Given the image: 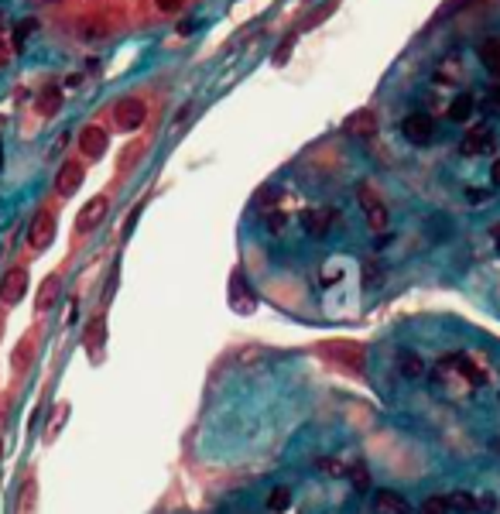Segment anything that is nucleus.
I'll return each mask as SVG.
<instances>
[{
	"label": "nucleus",
	"instance_id": "4c0bfd02",
	"mask_svg": "<svg viewBox=\"0 0 500 514\" xmlns=\"http://www.w3.org/2000/svg\"><path fill=\"white\" fill-rule=\"evenodd\" d=\"M0 27H4V11H0Z\"/></svg>",
	"mask_w": 500,
	"mask_h": 514
},
{
	"label": "nucleus",
	"instance_id": "423d86ee",
	"mask_svg": "<svg viewBox=\"0 0 500 514\" xmlns=\"http://www.w3.org/2000/svg\"><path fill=\"white\" fill-rule=\"evenodd\" d=\"M401 130H404V137H408L411 144H428V141L435 137V120H432L428 113H408L404 124H401Z\"/></svg>",
	"mask_w": 500,
	"mask_h": 514
},
{
	"label": "nucleus",
	"instance_id": "dca6fc26",
	"mask_svg": "<svg viewBox=\"0 0 500 514\" xmlns=\"http://www.w3.org/2000/svg\"><path fill=\"white\" fill-rule=\"evenodd\" d=\"M58 106H62V89H58V86H45V89L38 93V113H41V117H52Z\"/></svg>",
	"mask_w": 500,
	"mask_h": 514
},
{
	"label": "nucleus",
	"instance_id": "39448f33",
	"mask_svg": "<svg viewBox=\"0 0 500 514\" xmlns=\"http://www.w3.org/2000/svg\"><path fill=\"white\" fill-rule=\"evenodd\" d=\"M27 292V271L25 268H11L4 278H0V302L4 306H18Z\"/></svg>",
	"mask_w": 500,
	"mask_h": 514
},
{
	"label": "nucleus",
	"instance_id": "9d476101",
	"mask_svg": "<svg viewBox=\"0 0 500 514\" xmlns=\"http://www.w3.org/2000/svg\"><path fill=\"white\" fill-rule=\"evenodd\" d=\"M411 504L397 490H377L373 494V514H408Z\"/></svg>",
	"mask_w": 500,
	"mask_h": 514
},
{
	"label": "nucleus",
	"instance_id": "cd10ccee",
	"mask_svg": "<svg viewBox=\"0 0 500 514\" xmlns=\"http://www.w3.org/2000/svg\"><path fill=\"white\" fill-rule=\"evenodd\" d=\"M291 45H295V35H291V38H285V42H281V49H278V55H274V62H278V65H285V62H288V51H291Z\"/></svg>",
	"mask_w": 500,
	"mask_h": 514
},
{
	"label": "nucleus",
	"instance_id": "9b49d317",
	"mask_svg": "<svg viewBox=\"0 0 500 514\" xmlns=\"http://www.w3.org/2000/svg\"><path fill=\"white\" fill-rule=\"evenodd\" d=\"M494 148H497V141H494V134L487 127H473L466 137H463V144H459V151L470 154V158H473V154H483V151H494Z\"/></svg>",
	"mask_w": 500,
	"mask_h": 514
},
{
	"label": "nucleus",
	"instance_id": "b1692460",
	"mask_svg": "<svg viewBox=\"0 0 500 514\" xmlns=\"http://www.w3.org/2000/svg\"><path fill=\"white\" fill-rule=\"evenodd\" d=\"M31 31H34V18L18 21V27H14V49H25V42L31 38Z\"/></svg>",
	"mask_w": 500,
	"mask_h": 514
},
{
	"label": "nucleus",
	"instance_id": "ddd939ff",
	"mask_svg": "<svg viewBox=\"0 0 500 514\" xmlns=\"http://www.w3.org/2000/svg\"><path fill=\"white\" fill-rule=\"evenodd\" d=\"M342 130H346L350 137H370V134L377 130V120H373V113H370V110H357L353 117H346Z\"/></svg>",
	"mask_w": 500,
	"mask_h": 514
},
{
	"label": "nucleus",
	"instance_id": "7ed1b4c3",
	"mask_svg": "<svg viewBox=\"0 0 500 514\" xmlns=\"http://www.w3.org/2000/svg\"><path fill=\"white\" fill-rule=\"evenodd\" d=\"M106 213H110V199H106V196H93L89 203H82L79 216H76V230L79 233L96 230V227L106 220Z\"/></svg>",
	"mask_w": 500,
	"mask_h": 514
},
{
	"label": "nucleus",
	"instance_id": "a211bd4d",
	"mask_svg": "<svg viewBox=\"0 0 500 514\" xmlns=\"http://www.w3.org/2000/svg\"><path fill=\"white\" fill-rule=\"evenodd\" d=\"M55 299H58V278L55 275H49L45 282H41V288H38V312H49V306H52Z\"/></svg>",
	"mask_w": 500,
	"mask_h": 514
},
{
	"label": "nucleus",
	"instance_id": "ea45409f",
	"mask_svg": "<svg viewBox=\"0 0 500 514\" xmlns=\"http://www.w3.org/2000/svg\"><path fill=\"white\" fill-rule=\"evenodd\" d=\"M0 161H4V151H0Z\"/></svg>",
	"mask_w": 500,
	"mask_h": 514
},
{
	"label": "nucleus",
	"instance_id": "5701e85b",
	"mask_svg": "<svg viewBox=\"0 0 500 514\" xmlns=\"http://www.w3.org/2000/svg\"><path fill=\"white\" fill-rule=\"evenodd\" d=\"M480 55H483V65L497 73V69H500V45H497V42H487V45L480 49Z\"/></svg>",
	"mask_w": 500,
	"mask_h": 514
},
{
	"label": "nucleus",
	"instance_id": "f03ea898",
	"mask_svg": "<svg viewBox=\"0 0 500 514\" xmlns=\"http://www.w3.org/2000/svg\"><path fill=\"white\" fill-rule=\"evenodd\" d=\"M144 117H148V106L141 100H134V96H127V100H120L117 106H113V124L120 130H134L144 124Z\"/></svg>",
	"mask_w": 500,
	"mask_h": 514
},
{
	"label": "nucleus",
	"instance_id": "a878e982",
	"mask_svg": "<svg viewBox=\"0 0 500 514\" xmlns=\"http://www.w3.org/2000/svg\"><path fill=\"white\" fill-rule=\"evenodd\" d=\"M449 497H428L425 504H421V514H449Z\"/></svg>",
	"mask_w": 500,
	"mask_h": 514
},
{
	"label": "nucleus",
	"instance_id": "58836bf2",
	"mask_svg": "<svg viewBox=\"0 0 500 514\" xmlns=\"http://www.w3.org/2000/svg\"><path fill=\"white\" fill-rule=\"evenodd\" d=\"M49 4H62V0H49Z\"/></svg>",
	"mask_w": 500,
	"mask_h": 514
},
{
	"label": "nucleus",
	"instance_id": "72a5a7b5",
	"mask_svg": "<svg viewBox=\"0 0 500 514\" xmlns=\"http://www.w3.org/2000/svg\"><path fill=\"white\" fill-rule=\"evenodd\" d=\"M487 199V192H480V189H470V203H483Z\"/></svg>",
	"mask_w": 500,
	"mask_h": 514
},
{
	"label": "nucleus",
	"instance_id": "c9c22d12",
	"mask_svg": "<svg viewBox=\"0 0 500 514\" xmlns=\"http://www.w3.org/2000/svg\"><path fill=\"white\" fill-rule=\"evenodd\" d=\"M494 453H497V456H500V439H497V442H494Z\"/></svg>",
	"mask_w": 500,
	"mask_h": 514
},
{
	"label": "nucleus",
	"instance_id": "c756f323",
	"mask_svg": "<svg viewBox=\"0 0 500 514\" xmlns=\"http://www.w3.org/2000/svg\"><path fill=\"white\" fill-rule=\"evenodd\" d=\"M155 4H158V11H165V14H175L185 0H155Z\"/></svg>",
	"mask_w": 500,
	"mask_h": 514
},
{
	"label": "nucleus",
	"instance_id": "4be33fe9",
	"mask_svg": "<svg viewBox=\"0 0 500 514\" xmlns=\"http://www.w3.org/2000/svg\"><path fill=\"white\" fill-rule=\"evenodd\" d=\"M103 35H106L103 21H82V25H79V38H82V42H96V38H103Z\"/></svg>",
	"mask_w": 500,
	"mask_h": 514
},
{
	"label": "nucleus",
	"instance_id": "f257e3e1",
	"mask_svg": "<svg viewBox=\"0 0 500 514\" xmlns=\"http://www.w3.org/2000/svg\"><path fill=\"white\" fill-rule=\"evenodd\" d=\"M52 237H55V213L52 209L34 213V220H31V227H27V247L41 251V247L52 244Z\"/></svg>",
	"mask_w": 500,
	"mask_h": 514
},
{
	"label": "nucleus",
	"instance_id": "0eeeda50",
	"mask_svg": "<svg viewBox=\"0 0 500 514\" xmlns=\"http://www.w3.org/2000/svg\"><path fill=\"white\" fill-rule=\"evenodd\" d=\"M82 165L76 158H69V161H62V168H58V175H55V192L58 196H72V192H79L82 185Z\"/></svg>",
	"mask_w": 500,
	"mask_h": 514
},
{
	"label": "nucleus",
	"instance_id": "2eb2a0df",
	"mask_svg": "<svg viewBox=\"0 0 500 514\" xmlns=\"http://www.w3.org/2000/svg\"><path fill=\"white\" fill-rule=\"evenodd\" d=\"M397 367H401V374L404 377H411V381H418L421 374H425V363H421L418 353H411V350H401L397 353Z\"/></svg>",
	"mask_w": 500,
	"mask_h": 514
},
{
	"label": "nucleus",
	"instance_id": "f3484780",
	"mask_svg": "<svg viewBox=\"0 0 500 514\" xmlns=\"http://www.w3.org/2000/svg\"><path fill=\"white\" fill-rule=\"evenodd\" d=\"M86 346H89V353H96L100 346H103V339H106V322H103V315H96L89 326H86Z\"/></svg>",
	"mask_w": 500,
	"mask_h": 514
},
{
	"label": "nucleus",
	"instance_id": "4468645a",
	"mask_svg": "<svg viewBox=\"0 0 500 514\" xmlns=\"http://www.w3.org/2000/svg\"><path fill=\"white\" fill-rule=\"evenodd\" d=\"M473 110H476L473 96H470V93H459L456 100L449 103V120H452V124H463V120H470V117H473Z\"/></svg>",
	"mask_w": 500,
	"mask_h": 514
},
{
	"label": "nucleus",
	"instance_id": "412c9836",
	"mask_svg": "<svg viewBox=\"0 0 500 514\" xmlns=\"http://www.w3.org/2000/svg\"><path fill=\"white\" fill-rule=\"evenodd\" d=\"M267 508H271V511H288L291 508V487H271V494H267Z\"/></svg>",
	"mask_w": 500,
	"mask_h": 514
},
{
	"label": "nucleus",
	"instance_id": "e433bc0d",
	"mask_svg": "<svg viewBox=\"0 0 500 514\" xmlns=\"http://www.w3.org/2000/svg\"><path fill=\"white\" fill-rule=\"evenodd\" d=\"M494 237H497V240H500V227H497V230H494Z\"/></svg>",
	"mask_w": 500,
	"mask_h": 514
},
{
	"label": "nucleus",
	"instance_id": "6e6552de",
	"mask_svg": "<svg viewBox=\"0 0 500 514\" xmlns=\"http://www.w3.org/2000/svg\"><path fill=\"white\" fill-rule=\"evenodd\" d=\"M333 223H336V213L326 209V206H316V209H305L302 213V227H305L309 237H326V233L333 230Z\"/></svg>",
	"mask_w": 500,
	"mask_h": 514
},
{
	"label": "nucleus",
	"instance_id": "c85d7f7f",
	"mask_svg": "<svg viewBox=\"0 0 500 514\" xmlns=\"http://www.w3.org/2000/svg\"><path fill=\"white\" fill-rule=\"evenodd\" d=\"M319 470H322V473H333V477H340V473H346V470H342V466H340L336 460H319Z\"/></svg>",
	"mask_w": 500,
	"mask_h": 514
},
{
	"label": "nucleus",
	"instance_id": "aec40b11",
	"mask_svg": "<svg viewBox=\"0 0 500 514\" xmlns=\"http://www.w3.org/2000/svg\"><path fill=\"white\" fill-rule=\"evenodd\" d=\"M449 508H452V511H459V514H473L480 504H476L473 494H463V490H456V494H449Z\"/></svg>",
	"mask_w": 500,
	"mask_h": 514
},
{
	"label": "nucleus",
	"instance_id": "7c9ffc66",
	"mask_svg": "<svg viewBox=\"0 0 500 514\" xmlns=\"http://www.w3.org/2000/svg\"><path fill=\"white\" fill-rule=\"evenodd\" d=\"M281 227H285V216H281V213H274V216H267V230H271V233H278V230H281Z\"/></svg>",
	"mask_w": 500,
	"mask_h": 514
},
{
	"label": "nucleus",
	"instance_id": "20e7f679",
	"mask_svg": "<svg viewBox=\"0 0 500 514\" xmlns=\"http://www.w3.org/2000/svg\"><path fill=\"white\" fill-rule=\"evenodd\" d=\"M357 196H360V206H364V213H367V227H370V230H377V233L387 230V206L373 196V189H370V185H360V189H357Z\"/></svg>",
	"mask_w": 500,
	"mask_h": 514
},
{
	"label": "nucleus",
	"instance_id": "f8f14e48",
	"mask_svg": "<svg viewBox=\"0 0 500 514\" xmlns=\"http://www.w3.org/2000/svg\"><path fill=\"white\" fill-rule=\"evenodd\" d=\"M322 353H326V357L342 360V363H346V367H353V370H360V367H364V346H357V343H333V346H326Z\"/></svg>",
	"mask_w": 500,
	"mask_h": 514
},
{
	"label": "nucleus",
	"instance_id": "f704fd0d",
	"mask_svg": "<svg viewBox=\"0 0 500 514\" xmlns=\"http://www.w3.org/2000/svg\"><path fill=\"white\" fill-rule=\"evenodd\" d=\"M7 55H11V49H7V45L0 42V65H7Z\"/></svg>",
	"mask_w": 500,
	"mask_h": 514
},
{
	"label": "nucleus",
	"instance_id": "6ab92c4d",
	"mask_svg": "<svg viewBox=\"0 0 500 514\" xmlns=\"http://www.w3.org/2000/svg\"><path fill=\"white\" fill-rule=\"evenodd\" d=\"M34 501H38V480L27 477L25 487H21V508H18V514H34Z\"/></svg>",
	"mask_w": 500,
	"mask_h": 514
},
{
	"label": "nucleus",
	"instance_id": "473e14b6",
	"mask_svg": "<svg viewBox=\"0 0 500 514\" xmlns=\"http://www.w3.org/2000/svg\"><path fill=\"white\" fill-rule=\"evenodd\" d=\"M480 511H483V514L494 511V497H483V501H480Z\"/></svg>",
	"mask_w": 500,
	"mask_h": 514
},
{
	"label": "nucleus",
	"instance_id": "1a4fd4ad",
	"mask_svg": "<svg viewBox=\"0 0 500 514\" xmlns=\"http://www.w3.org/2000/svg\"><path fill=\"white\" fill-rule=\"evenodd\" d=\"M106 130L96 127V124H89V127L79 130V151L86 154V158H100V154L106 151Z\"/></svg>",
	"mask_w": 500,
	"mask_h": 514
},
{
	"label": "nucleus",
	"instance_id": "393cba45",
	"mask_svg": "<svg viewBox=\"0 0 500 514\" xmlns=\"http://www.w3.org/2000/svg\"><path fill=\"white\" fill-rule=\"evenodd\" d=\"M346 477H350V484H353L357 490H367L370 487V473L364 470V466H350V470H346Z\"/></svg>",
	"mask_w": 500,
	"mask_h": 514
},
{
	"label": "nucleus",
	"instance_id": "bb28decb",
	"mask_svg": "<svg viewBox=\"0 0 500 514\" xmlns=\"http://www.w3.org/2000/svg\"><path fill=\"white\" fill-rule=\"evenodd\" d=\"M456 363H459V374H463L470 384H480V381H483V374H480V370H476V367L466 357H456Z\"/></svg>",
	"mask_w": 500,
	"mask_h": 514
},
{
	"label": "nucleus",
	"instance_id": "2f4dec72",
	"mask_svg": "<svg viewBox=\"0 0 500 514\" xmlns=\"http://www.w3.org/2000/svg\"><path fill=\"white\" fill-rule=\"evenodd\" d=\"M490 182H494V185H500V158L494 161V168H490Z\"/></svg>",
	"mask_w": 500,
	"mask_h": 514
}]
</instances>
